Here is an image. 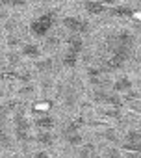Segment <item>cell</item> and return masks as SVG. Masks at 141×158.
<instances>
[{"label":"cell","instance_id":"cell-1","mask_svg":"<svg viewBox=\"0 0 141 158\" xmlns=\"http://www.w3.org/2000/svg\"><path fill=\"white\" fill-rule=\"evenodd\" d=\"M126 147L132 149V151L141 149V134H135V132L128 134V138H126Z\"/></svg>","mask_w":141,"mask_h":158},{"label":"cell","instance_id":"cell-2","mask_svg":"<svg viewBox=\"0 0 141 158\" xmlns=\"http://www.w3.org/2000/svg\"><path fill=\"white\" fill-rule=\"evenodd\" d=\"M48 26H50V17H43L37 23H34V32L35 34H45L48 30Z\"/></svg>","mask_w":141,"mask_h":158}]
</instances>
